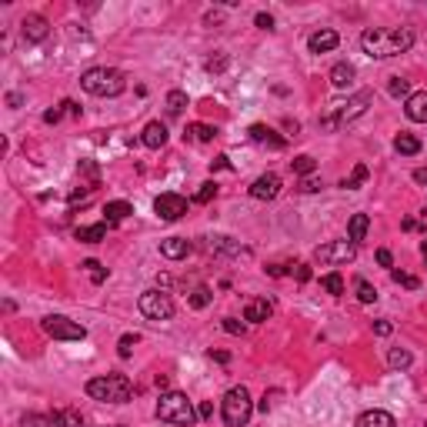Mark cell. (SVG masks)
<instances>
[{"label":"cell","mask_w":427,"mask_h":427,"mask_svg":"<svg viewBox=\"0 0 427 427\" xmlns=\"http://www.w3.org/2000/svg\"><path fill=\"white\" fill-rule=\"evenodd\" d=\"M361 47L367 57L387 61L414 47V30L410 27H367L361 34Z\"/></svg>","instance_id":"1"},{"label":"cell","mask_w":427,"mask_h":427,"mask_svg":"<svg viewBox=\"0 0 427 427\" xmlns=\"http://www.w3.org/2000/svg\"><path fill=\"white\" fill-rule=\"evenodd\" d=\"M371 104H374V90H357L354 97H347L344 104H334L320 117V130H341V127H347V124H354L357 117L367 114Z\"/></svg>","instance_id":"2"},{"label":"cell","mask_w":427,"mask_h":427,"mask_svg":"<svg viewBox=\"0 0 427 427\" xmlns=\"http://www.w3.org/2000/svg\"><path fill=\"white\" fill-rule=\"evenodd\" d=\"M81 87L90 97H121L127 90V77L114 67H90L81 74Z\"/></svg>","instance_id":"3"},{"label":"cell","mask_w":427,"mask_h":427,"mask_svg":"<svg viewBox=\"0 0 427 427\" xmlns=\"http://www.w3.org/2000/svg\"><path fill=\"white\" fill-rule=\"evenodd\" d=\"M87 394L94 401H104V404H127L134 384L124 374H104V377H90L87 381Z\"/></svg>","instance_id":"4"},{"label":"cell","mask_w":427,"mask_h":427,"mask_svg":"<svg viewBox=\"0 0 427 427\" xmlns=\"http://www.w3.org/2000/svg\"><path fill=\"white\" fill-rule=\"evenodd\" d=\"M157 417H160L164 424L191 427L194 421H197V410H194V404L187 401V394L167 390V394H160V401H157Z\"/></svg>","instance_id":"5"},{"label":"cell","mask_w":427,"mask_h":427,"mask_svg":"<svg viewBox=\"0 0 427 427\" xmlns=\"http://www.w3.org/2000/svg\"><path fill=\"white\" fill-rule=\"evenodd\" d=\"M220 414H224V424L227 427H247L251 414H254V401L247 394V387H231L220 401Z\"/></svg>","instance_id":"6"},{"label":"cell","mask_w":427,"mask_h":427,"mask_svg":"<svg viewBox=\"0 0 427 427\" xmlns=\"http://www.w3.org/2000/svg\"><path fill=\"white\" fill-rule=\"evenodd\" d=\"M41 327H43V334H47V337H54V341H84V337H87L84 324L64 317V314H50V317H43Z\"/></svg>","instance_id":"7"},{"label":"cell","mask_w":427,"mask_h":427,"mask_svg":"<svg viewBox=\"0 0 427 427\" xmlns=\"http://www.w3.org/2000/svg\"><path fill=\"white\" fill-rule=\"evenodd\" d=\"M140 314L147 320H171L174 317V298L167 291H144L137 300Z\"/></svg>","instance_id":"8"},{"label":"cell","mask_w":427,"mask_h":427,"mask_svg":"<svg viewBox=\"0 0 427 427\" xmlns=\"http://www.w3.org/2000/svg\"><path fill=\"white\" fill-rule=\"evenodd\" d=\"M357 257V244H351V240H334V244H324L314 251V260L324 264V267H331V264H347V260H354Z\"/></svg>","instance_id":"9"},{"label":"cell","mask_w":427,"mask_h":427,"mask_svg":"<svg viewBox=\"0 0 427 427\" xmlns=\"http://www.w3.org/2000/svg\"><path fill=\"white\" fill-rule=\"evenodd\" d=\"M154 214L160 220H180L187 214V197H180V194H160L154 200Z\"/></svg>","instance_id":"10"},{"label":"cell","mask_w":427,"mask_h":427,"mask_svg":"<svg viewBox=\"0 0 427 427\" xmlns=\"http://www.w3.org/2000/svg\"><path fill=\"white\" fill-rule=\"evenodd\" d=\"M47 34H50V23H47V17H41V14H27L21 21V37L27 43L47 41Z\"/></svg>","instance_id":"11"},{"label":"cell","mask_w":427,"mask_h":427,"mask_svg":"<svg viewBox=\"0 0 427 427\" xmlns=\"http://www.w3.org/2000/svg\"><path fill=\"white\" fill-rule=\"evenodd\" d=\"M278 194H280L278 174H260L254 184H251V197H254V200H274Z\"/></svg>","instance_id":"12"},{"label":"cell","mask_w":427,"mask_h":427,"mask_svg":"<svg viewBox=\"0 0 427 427\" xmlns=\"http://www.w3.org/2000/svg\"><path fill=\"white\" fill-rule=\"evenodd\" d=\"M247 134H251V140H254V144H267L271 150H284V147H287V140L278 137V130H271L267 124H254Z\"/></svg>","instance_id":"13"},{"label":"cell","mask_w":427,"mask_h":427,"mask_svg":"<svg viewBox=\"0 0 427 427\" xmlns=\"http://www.w3.org/2000/svg\"><path fill=\"white\" fill-rule=\"evenodd\" d=\"M404 114L407 121H414V124H427V90H417V94L407 97Z\"/></svg>","instance_id":"14"},{"label":"cell","mask_w":427,"mask_h":427,"mask_svg":"<svg viewBox=\"0 0 427 427\" xmlns=\"http://www.w3.org/2000/svg\"><path fill=\"white\" fill-rule=\"evenodd\" d=\"M337 43H341L337 30H317V34L307 37V50H311V54H327V50H334Z\"/></svg>","instance_id":"15"},{"label":"cell","mask_w":427,"mask_h":427,"mask_svg":"<svg viewBox=\"0 0 427 427\" xmlns=\"http://www.w3.org/2000/svg\"><path fill=\"white\" fill-rule=\"evenodd\" d=\"M140 144L150 150H160L164 144H167V127L160 124V121H150L147 127L140 130Z\"/></svg>","instance_id":"16"},{"label":"cell","mask_w":427,"mask_h":427,"mask_svg":"<svg viewBox=\"0 0 427 427\" xmlns=\"http://www.w3.org/2000/svg\"><path fill=\"white\" fill-rule=\"evenodd\" d=\"M160 254L167 260H184L191 254V240L187 237H167V240H160Z\"/></svg>","instance_id":"17"},{"label":"cell","mask_w":427,"mask_h":427,"mask_svg":"<svg viewBox=\"0 0 427 427\" xmlns=\"http://www.w3.org/2000/svg\"><path fill=\"white\" fill-rule=\"evenodd\" d=\"M271 314H274V304L264 298L247 300V307H244V320H251V324H260V320H267Z\"/></svg>","instance_id":"18"},{"label":"cell","mask_w":427,"mask_h":427,"mask_svg":"<svg viewBox=\"0 0 427 427\" xmlns=\"http://www.w3.org/2000/svg\"><path fill=\"white\" fill-rule=\"evenodd\" d=\"M357 427H397L394 421V414H387V410H364L361 417H357Z\"/></svg>","instance_id":"19"},{"label":"cell","mask_w":427,"mask_h":427,"mask_svg":"<svg viewBox=\"0 0 427 427\" xmlns=\"http://www.w3.org/2000/svg\"><path fill=\"white\" fill-rule=\"evenodd\" d=\"M130 214H134V207L127 200H110V204H104V224H121Z\"/></svg>","instance_id":"20"},{"label":"cell","mask_w":427,"mask_h":427,"mask_svg":"<svg viewBox=\"0 0 427 427\" xmlns=\"http://www.w3.org/2000/svg\"><path fill=\"white\" fill-rule=\"evenodd\" d=\"M107 227H110V224H104V220H101V224H87V227H77L74 237H77L81 244H101L107 237Z\"/></svg>","instance_id":"21"},{"label":"cell","mask_w":427,"mask_h":427,"mask_svg":"<svg viewBox=\"0 0 427 427\" xmlns=\"http://www.w3.org/2000/svg\"><path fill=\"white\" fill-rule=\"evenodd\" d=\"M354 77H357V70H354V64H334L331 67V84L337 87V90H344V87L354 84Z\"/></svg>","instance_id":"22"},{"label":"cell","mask_w":427,"mask_h":427,"mask_svg":"<svg viewBox=\"0 0 427 427\" xmlns=\"http://www.w3.org/2000/svg\"><path fill=\"white\" fill-rule=\"evenodd\" d=\"M367 227H371V217H367V214H354L351 224H347V240H351V244H361L364 234H367Z\"/></svg>","instance_id":"23"},{"label":"cell","mask_w":427,"mask_h":427,"mask_svg":"<svg viewBox=\"0 0 427 427\" xmlns=\"http://www.w3.org/2000/svg\"><path fill=\"white\" fill-rule=\"evenodd\" d=\"M50 417H54V424H57V427H84V424H87V421H84V414H81V410H74V407L54 410Z\"/></svg>","instance_id":"24"},{"label":"cell","mask_w":427,"mask_h":427,"mask_svg":"<svg viewBox=\"0 0 427 427\" xmlns=\"http://www.w3.org/2000/svg\"><path fill=\"white\" fill-rule=\"evenodd\" d=\"M394 150L404 154V157H414V154H421V140L414 134H397L394 137Z\"/></svg>","instance_id":"25"},{"label":"cell","mask_w":427,"mask_h":427,"mask_svg":"<svg viewBox=\"0 0 427 427\" xmlns=\"http://www.w3.org/2000/svg\"><path fill=\"white\" fill-rule=\"evenodd\" d=\"M387 364L394 367V371H407L410 364H414V354L404 351V347H390V354H387Z\"/></svg>","instance_id":"26"},{"label":"cell","mask_w":427,"mask_h":427,"mask_svg":"<svg viewBox=\"0 0 427 427\" xmlns=\"http://www.w3.org/2000/svg\"><path fill=\"white\" fill-rule=\"evenodd\" d=\"M211 300H214V291H211V287H204V284H200V287H194V291H191V298H187V304H191L194 311H204V307H207Z\"/></svg>","instance_id":"27"},{"label":"cell","mask_w":427,"mask_h":427,"mask_svg":"<svg viewBox=\"0 0 427 427\" xmlns=\"http://www.w3.org/2000/svg\"><path fill=\"white\" fill-rule=\"evenodd\" d=\"M220 130L211 127V124H191V130H187V137H194V140H200V144H211L214 137H217Z\"/></svg>","instance_id":"28"},{"label":"cell","mask_w":427,"mask_h":427,"mask_svg":"<svg viewBox=\"0 0 427 427\" xmlns=\"http://www.w3.org/2000/svg\"><path fill=\"white\" fill-rule=\"evenodd\" d=\"M184 110H187V94H184V90H171V94H167V114L180 117Z\"/></svg>","instance_id":"29"},{"label":"cell","mask_w":427,"mask_h":427,"mask_svg":"<svg viewBox=\"0 0 427 427\" xmlns=\"http://www.w3.org/2000/svg\"><path fill=\"white\" fill-rule=\"evenodd\" d=\"M227 67H231V57H227V54H214V57L204 61V70H207V74H224Z\"/></svg>","instance_id":"30"},{"label":"cell","mask_w":427,"mask_h":427,"mask_svg":"<svg viewBox=\"0 0 427 427\" xmlns=\"http://www.w3.org/2000/svg\"><path fill=\"white\" fill-rule=\"evenodd\" d=\"M357 300H361V304H374V300H377V291H374L371 280L357 278Z\"/></svg>","instance_id":"31"},{"label":"cell","mask_w":427,"mask_h":427,"mask_svg":"<svg viewBox=\"0 0 427 427\" xmlns=\"http://www.w3.org/2000/svg\"><path fill=\"white\" fill-rule=\"evenodd\" d=\"M291 167H294V174H300V177H307V174H314V157H307V154H300V157H294L291 160Z\"/></svg>","instance_id":"32"},{"label":"cell","mask_w":427,"mask_h":427,"mask_svg":"<svg viewBox=\"0 0 427 427\" xmlns=\"http://www.w3.org/2000/svg\"><path fill=\"white\" fill-rule=\"evenodd\" d=\"M364 180H367V167H364V164H357V167H354V174H351V180H344L341 187H344V191H357Z\"/></svg>","instance_id":"33"},{"label":"cell","mask_w":427,"mask_h":427,"mask_svg":"<svg viewBox=\"0 0 427 427\" xmlns=\"http://www.w3.org/2000/svg\"><path fill=\"white\" fill-rule=\"evenodd\" d=\"M320 284H324V291H327V294H334V298H341V294H344V278H341V274H327Z\"/></svg>","instance_id":"34"},{"label":"cell","mask_w":427,"mask_h":427,"mask_svg":"<svg viewBox=\"0 0 427 427\" xmlns=\"http://www.w3.org/2000/svg\"><path fill=\"white\" fill-rule=\"evenodd\" d=\"M387 90H390V97H410V81H404V77H390Z\"/></svg>","instance_id":"35"},{"label":"cell","mask_w":427,"mask_h":427,"mask_svg":"<svg viewBox=\"0 0 427 427\" xmlns=\"http://www.w3.org/2000/svg\"><path fill=\"white\" fill-rule=\"evenodd\" d=\"M214 197H217V184L207 180V184H200V191L194 194V204H211Z\"/></svg>","instance_id":"36"},{"label":"cell","mask_w":427,"mask_h":427,"mask_svg":"<svg viewBox=\"0 0 427 427\" xmlns=\"http://www.w3.org/2000/svg\"><path fill=\"white\" fill-rule=\"evenodd\" d=\"M21 427H57V424H54V417H43V414H23Z\"/></svg>","instance_id":"37"},{"label":"cell","mask_w":427,"mask_h":427,"mask_svg":"<svg viewBox=\"0 0 427 427\" xmlns=\"http://www.w3.org/2000/svg\"><path fill=\"white\" fill-rule=\"evenodd\" d=\"M390 278H394V284H401V287H410V291H417V287H421V280L414 278V274H404V271H390Z\"/></svg>","instance_id":"38"},{"label":"cell","mask_w":427,"mask_h":427,"mask_svg":"<svg viewBox=\"0 0 427 427\" xmlns=\"http://www.w3.org/2000/svg\"><path fill=\"white\" fill-rule=\"evenodd\" d=\"M84 267H87V271H90V280H94V284H104L107 271H104V267H101V264H97V260H84Z\"/></svg>","instance_id":"39"},{"label":"cell","mask_w":427,"mask_h":427,"mask_svg":"<svg viewBox=\"0 0 427 427\" xmlns=\"http://www.w3.org/2000/svg\"><path fill=\"white\" fill-rule=\"evenodd\" d=\"M134 344H137V334H124V337H121V344H117V354H121V357H130Z\"/></svg>","instance_id":"40"},{"label":"cell","mask_w":427,"mask_h":427,"mask_svg":"<svg viewBox=\"0 0 427 427\" xmlns=\"http://www.w3.org/2000/svg\"><path fill=\"white\" fill-rule=\"evenodd\" d=\"M291 274L304 284V280H311V267H307V264H294V267H291Z\"/></svg>","instance_id":"41"},{"label":"cell","mask_w":427,"mask_h":427,"mask_svg":"<svg viewBox=\"0 0 427 427\" xmlns=\"http://www.w3.org/2000/svg\"><path fill=\"white\" fill-rule=\"evenodd\" d=\"M61 117H64V104L54 107V110H47V114H43V124H57Z\"/></svg>","instance_id":"42"},{"label":"cell","mask_w":427,"mask_h":427,"mask_svg":"<svg viewBox=\"0 0 427 427\" xmlns=\"http://www.w3.org/2000/svg\"><path fill=\"white\" fill-rule=\"evenodd\" d=\"M278 397H280V390H271V394H264V401H260V410H264V414H267V410H271V407L278 404Z\"/></svg>","instance_id":"43"},{"label":"cell","mask_w":427,"mask_h":427,"mask_svg":"<svg viewBox=\"0 0 427 427\" xmlns=\"http://www.w3.org/2000/svg\"><path fill=\"white\" fill-rule=\"evenodd\" d=\"M254 23L260 27V30H274V17H271V14H257Z\"/></svg>","instance_id":"44"},{"label":"cell","mask_w":427,"mask_h":427,"mask_svg":"<svg viewBox=\"0 0 427 427\" xmlns=\"http://www.w3.org/2000/svg\"><path fill=\"white\" fill-rule=\"evenodd\" d=\"M224 331L227 334H244V324H237L234 317H224Z\"/></svg>","instance_id":"45"},{"label":"cell","mask_w":427,"mask_h":427,"mask_svg":"<svg viewBox=\"0 0 427 427\" xmlns=\"http://www.w3.org/2000/svg\"><path fill=\"white\" fill-rule=\"evenodd\" d=\"M377 264H381V267H390V264H394V257H390V251H387V247H381V251H377Z\"/></svg>","instance_id":"46"},{"label":"cell","mask_w":427,"mask_h":427,"mask_svg":"<svg viewBox=\"0 0 427 427\" xmlns=\"http://www.w3.org/2000/svg\"><path fill=\"white\" fill-rule=\"evenodd\" d=\"M374 334L387 337V334H390V320H377V324H374Z\"/></svg>","instance_id":"47"},{"label":"cell","mask_w":427,"mask_h":427,"mask_svg":"<svg viewBox=\"0 0 427 427\" xmlns=\"http://www.w3.org/2000/svg\"><path fill=\"white\" fill-rule=\"evenodd\" d=\"M300 191H304V194H314V191H317V180L304 177V180H300Z\"/></svg>","instance_id":"48"},{"label":"cell","mask_w":427,"mask_h":427,"mask_svg":"<svg viewBox=\"0 0 427 427\" xmlns=\"http://www.w3.org/2000/svg\"><path fill=\"white\" fill-rule=\"evenodd\" d=\"M211 414H214V407L207 404V401H204V404L197 407V417H211Z\"/></svg>","instance_id":"49"},{"label":"cell","mask_w":427,"mask_h":427,"mask_svg":"<svg viewBox=\"0 0 427 427\" xmlns=\"http://www.w3.org/2000/svg\"><path fill=\"white\" fill-rule=\"evenodd\" d=\"M21 104H23L21 94H7V107H21Z\"/></svg>","instance_id":"50"},{"label":"cell","mask_w":427,"mask_h":427,"mask_svg":"<svg viewBox=\"0 0 427 427\" xmlns=\"http://www.w3.org/2000/svg\"><path fill=\"white\" fill-rule=\"evenodd\" d=\"M81 171H84L90 180H97V167H94V164H81Z\"/></svg>","instance_id":"51"},{"label":"cell","mask_w":427,"mask_h":427,"mask_svg":"<svg viewBox=\"0 0 427 427\" xmlns=\"http://www.w3.org/2000/svg\"><path fill=\"white\" fill-rule=\"evenodd\" d=\"M211 357H214V361H220V364H227V361H231V357H227L224 351H211Z\"/></svg>","instance_id":"52"},{"label":"cell","mask_w":427,"mask_h":427,"mask_svg":"<svg viewBox=\"0 0 427 427\" xmlns=\"http://www.w3.org/2000/svg\"><path fill=\"white\" fill-rule=\"evenodd\" d=\"M414 180H417V184H427V171H424V167H421V171H414Z\"/></svg>","instance_id":"53"},{"label":"cell","mask_w":427,"mask_h":427,"mask_svg":"<svg viewBox=\"0 0 427 427\" xmlns=\"http://www.w3.org/2000/svg\"><path fill=\"white\" fill-rule=\"evenodd\" d=\"M421 257H424V264H427V240L421 244Z\"/></svg>","instance_id":"54"}]
</instances>
